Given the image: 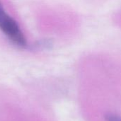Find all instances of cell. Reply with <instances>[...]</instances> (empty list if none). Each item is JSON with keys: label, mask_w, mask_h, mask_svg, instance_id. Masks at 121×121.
Returning a JSON list of instances; mask_svg holds the SVG:
<instances>
[{"label": "cell", "mask_w": 121, "mask_h": 121, "mask_svg": "<svg viewBox=\"0 0 121 121\" xmlns=\"http://www.w3.org/2000/svg\"><path fill=\"white\" fill-rule=\"evenodd\" d=\"M106 119L107 121H121V118L112 113H108L106 116Z\"/></svg>", "instance_id": "cell-3"}, {"label": "cell", "mask_w": 121, "mask_h": 121, "mask_svg": "<svg viewBox=\"0 0 121 121\" xmlns=\"http://www.w3.org/2000/svg\"><path fill=\"white\" fill-rule=\"evenodd\" d=\"M52 45V42L49 40H43L37 42L34 45L35 48H48Z\"/></svg>", "instance_id": "cell-2"}, {"label": "cell", "mask_w": 121, "mask_h": 121, "mask_svg": "<svg viewBox=\"0 0 121 121\" xmlns=\"http://www.w3.org/2000/svg\"><path fill=\"white\" fill-rule=\"evenodd\" d=\"M0 29L16 45L26 47V41L16 22L0 7Z\"/></svg>", "instance_id": "cell-1"}, {"label": "cell", "mask_w": 121, "mask_h": 121, "mask_svg": "<svg viewBox=\"0 0 121 121\" xmlns=\"http://www.w3.org/2000/svg\"><path fill=\"white\" fill-rule=\"evenodd\" d=\"M0 7H2V6H1V3H0Z\"/></svg>", "instance_id": "cell-4"}]
</instances>
